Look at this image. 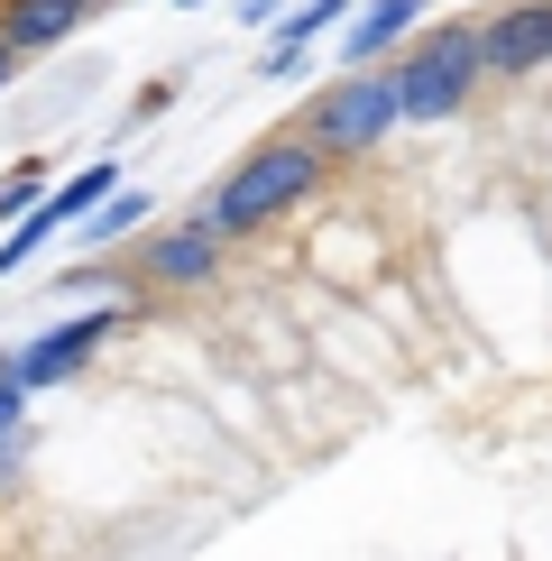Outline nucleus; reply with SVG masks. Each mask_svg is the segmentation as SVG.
<instances>
[{"label": "nucleus", "instance_id": "nucleus-1", "mask_svg": "<svg viewBox=\"0 0 552 561\" xmlns=\"http://www.w3.org/2000/svg\"><path fill=\"white\" fill-rule=\"evenodd\" d=\"M313 184H322V148H313L304 129H286V138L249 148L240 167L221 175V194H212V213H203V221H212L221 240H240V230H267L276 213H295Z\"/></svg>", "mask_w": 552, "mask_h": 561}, {"label": "nucleus", "instance_id": "nucleus-2", "mask_svg": "<svg viewBox=\"0 0 552 561\" xmlns=\"http://www.w3.org/2000/svg\"><path fill=\"white\" fill-rule=\"evenodd\" d=\"M479 75H488V46H479V28L460 19V28L424 37L396 65V111H405V121H451V111H470Z\"/></svg>", "mask_w": 552, "mask_h": 561}, {"label": "nucleus", "instance_id": "nucleus-3", "mask_svg": "<svg viewBox=\"0 0 552 561\" xmlns=\"http://www.w3.org/2000/svg\"><path fill=\"white\" fill-rule=\"evenodd\" d=\"M396 121H405V111H396V75H350V83L313 92L304 138H313L322 157H359V148H378Z\"/></svg>", "mask_w": 552, "mask_h": 561}, {"label": "nucleus", "instance_id": "nucleus-4", "mask_svg": "<svg viewBox=\"0 0 552 561\" xmlns=\"http://www.w3.org/2000/svg\"><path fill=\"white\" fill-rule=\"evenodd\" d=\"M111 184H120L111 167H74V175H65L56 194H46L37 213H28V221L10 230V240H0V276H19V267H28L37 249H46V240H56V230H74V221H92V213H102V194H111Z\"/></svg>", "mask_w": 552, "mask_h": 561}, {"label": "nucleus", "instance_id": "nucleus-5", "mask_svg": "<svg viewBox=\"0 0 552 561\" xmlns=\"http://www.w3.org/2000/svg\"><path fill=\"white\" fill-rule=\"evenodd\" d=\"M111 332H120V313H74V322H56V332H37L28 350H10V378L19 387H56V378H74Z\"/></svg>", "mask_w": 552, "mask_h": 561}, {"label": "nucleus", "instance_id": "nucleus-6", "mask_svg": "<svg viewBox=\"0 0 552 561\" xmlns=\"http://www.w3.org/2000/svg\"><path fill=\"white\" fill-rule=\"evenodd\" d=\"M479 46H488V75H534V65H552V0L497 10L488 28H479Z\"/></svg>", "mask_w": 552, "mask_h": 561}, {"label": "nucleus", "instance_id": "nucleus-7", "mask_svg": "<svg viewBox=\"0 0 552 561\" xmlns=\"http://www.w3.org/2000/svg\"><path fill=\"white\" fill-rule=\"evenodd\" d=\"M212 259H221V230H212V221H175V230H157V240L138 249L148 286H203Z\"/></svg>", "mask_w": 552, "mask_h": 561}, {"label": "nucleus", "instance_id": "nucleus-8", "mask_svg": "<svg viewBox=\"0 0 552 561\" xmlns=\"http://www.w3.org/2000/svg\"><path fill=\"white\" fill-rule=\"evenodd\" d=\"M74 28H83V0H0V37L19 56H46V46H65Z\"/></svg>", "mask_w": 552, "mask_h": 561}, {"label": "nucleus", "instance_id": "nucleus-9", "mask_svg": "<svg viewBox=\"0 0 552 561\" xmlns=\"http://www.w3.org/2000/svg\"><path fill=\"white\" fill-rule=\"evenodd\" d=\"M414 19H424V0H368V10L350 19V37H341V56H350V65H378Z\"/></svg>", "mask_w": 552, "mask_h": 561}, {"label": "nucleus", "instance_id": "nucleus-10", "mask_svg": "<svg viewBox=\"0 0 552 561\" xmlns=\"http://www.w3.org/2000/svg\"><path fill=\"white\" fill-rule=\"evenodd\" d=\"M332 19H341V0H295V10L276 19V75H286V65L304 56V46H313L322 28H332Z\"/></svg>", "mask_w": 552, "mask_h": 561}, {"label": "nucleus", "instance_id": "nucleus-11", "mask_svg": "<svg viewBox=\"0 0 552 561\" xmlns=\"http://www.w3.org/2000/svg\"><path fill=\"white\" fill-rule=\"evenodd\" d=\"M138 221H148V194H111L102 213H92V240H129Z\"/></svg>", "mask_w": 552, "mask_h": 561}, {"label": "nucleus", "instance_id": "nucleus-12", "mask_svg": "<svg viewBox=\"0 0 552 561\" xmlns=\"http://www.w3.org/2000/svg\"><path fill=\"white\" fill-rule=\"evenodd\" d=\"M19 414H28V387H19L10 359H0V442H19Z\"/></svg>", "mask_w": 552, "mask_h": 561}, {"label": "nucleus", "instance_id": "nucleus-13", "mask_svg": "<svg viewBox=\"0 0 552 561\" xmlns=\"http://www.w3.org/2000/svg\"><path fill=\"white\" fill-rule=\"evenodd\" d=\"M19 460H28V442H0V497L19 488Z\"/></svg>", "mask_w": 552, "mask_h": 561}, {"label": "nucleus", "instance_id": "nucleus-14", "mask_svg": "<svg viewBox=\"0 0 552 561\" xmlns=\"http://www.w3.org/2000/svg\"><path fill=\"white\" fill-rule=\"evenodd\" d=\"M240 19H249V28H267V19H276V0H240Z\"/></svg>", "mask_w": 552, "mask_h": 561}, {"label": "nucleus", "instance_id": "nucleus-15", "mask_svg": "<svg viewBox=\"0 0 552 561\" xmlns=\"http://www.w3.org/2000/svg\"><path fill=\"white\" fill-rule=\"evenodd\" d=\"M10 65H19V46H10V37H0V83H10Z\"/></svg>", "mask_w": 552, "mask_h": 561}, {"label": "nucleus", "instance_id": "nucleus-16", "mask_svg": "<svg viewBox=\"0 0 552 561\" xmlns=\"http://www.w3.org/2000/svg\"><path fill=\"white\" fill-rule=\"evenodd\" d=\"M184 10H194V0H184Z\"/></svg>", "mask_w": 552, "mask_h": 561}, {"label": "nucleus", "instance_id": "nucleus-17", "mask_svg": "<svg viewBox=\"0 0 552 561\" xmlns=\"http://www.w3.org/2000/svg\"><path fill=\"white\" fill-rule=\"evenodd\" d=\"M83 10H92V0H83Z\"/></svg>", "mask_w": 552, "mask_h": 561}]
</instances>
